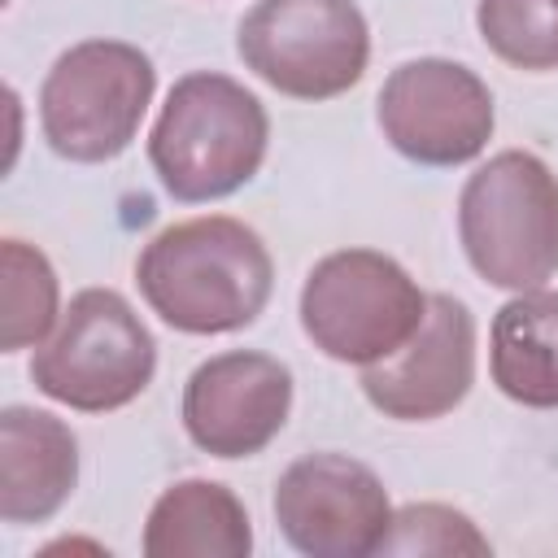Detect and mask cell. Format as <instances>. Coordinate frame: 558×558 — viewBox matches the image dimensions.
Returning <instances> with one entry per match:
<instances>
[{
    "mask_svg": "<svg viewBox=\"0 0 558 558\" xmlns=\"http://www.w3.org/2000/svg\"><path fill=\"white\" fill-rule=\"evenodd\" d=\"M135 283L166 327L222 336L266 310L275 262L248 222L205 214L157 231L135 262Z\"/></svg>",
    "mask_w": 558,
    "mask_h": 558,
    "instance_id": "6da1fadb",
    "label": "cell"
},
{
    "mask_svg": "<svg viewBox=\"0 0 558 558\" xmlns=\"http://www.w3.org/2000/svg\"><path fill=\"white\" fill-rule=\"evenodd\" d=\"M266 105L218 70L183 74L148 135V161L174 201H218L244 187L266 161Z\"/></svg>",
    "mask_w": 558,
    "mask_h": 558,
    "instance_id": "7a4b0ae2",
    "label": "cell"
},
{
    "mask_svg": "<svg viewBox=\"0 0 558 558\" xmlns=\"http://www.w3.org/2000/svg\"><path fill=\"white\" fill-rule=\"evenodd\" d=\"M458 240L471 270L506 292H532L558 270V179L523 148L488 157L458 196Z\"/></svg>",
    "mask_w": 558,
    "mask_h": 558,
    "instance_id": "3957f363",
    "label": "cell"
},
{
    "mask_svg": "<svg viewBox=\"0 0 558 558\" xmlns=\"http://www.w3.org/2000/svg\"><path fill=\"white\" fill-rule=\"evenodd\" d=\"M157 371V340L113 288H83L57 318V331L35 344L31 379L44 397L105 414L135 401Z\"/></svg>",
    "mask_w": 558,
    "mask_h": 558,
    "instance_id": "277c9868",
    "label": "cell"
},
{
    "mask_svg": "<svg viewBox=\"0 0 558 558\" xmlns=\"http://www.w3.org/2000/svg\"><path fill=\"white\" fill-rule=\"evenodd\" d=\"M153 92L148 52L122 39H83L52 61L39 87L44 140L65 161H109L131 148Z\"/></svg>",
    "mask_w": 558,
    "mask_h": 558,
    "instance_id": "5b68a950",
    "label": "cell"
},
{
    "mask_svg": "<svg viewBox=\"0 0 558 558\" xmlns=\"http://www.w3.org/2000/svg\"><path fill=\"white\" fill-rule=\"evenodd\" d=\"M427 318V292L401 262L375 248H340L314 262L301 283V327L336 362L371 366L392 357Z\"/></svg>",
    "mask_w": 558,
    "mask_h": 558,
    "instance_id": "8992f818",
    "label": "cell"
},
{
    "mask_svg": "<svg viewBox=\"0 0 558 558\" xmlns=\"http://www.w3.org/2000/svg\"><path fill=\"white\" fill-rule=\"evenodd\" d=\"M235 52L279 96L331 100L366 74L371 31L353 0H257L235 31Z\"/></svg>",
    "mask_w": 558,
    "mask_h": 558,
    "instance_id": "52a82bcc",
    "label": "cell"
},
{
    "mask_svg": "<svg viewBox=\"0 0 558 558\" xmlns=\"http://www.w3.org/2000/svg\"><path fill=\"white\" fill-rule=\"evenodd\" d=\"M497 113L488 83L445 57L397 65L379 87L384 140L418 166H462L493 140Z\"/></svg>",
    "mask_w": 558,
    "mask_h": 558,
    "instance_id": "ba28073f",
    "label": "cell"
},
{
    "mask_svg": "<svg viewBox=\"0 0 558 558\" xmlns=\"http://www.w3.org/2000/svg\"><path fill=\"white\" fill-rule=\"evenodd\" d=\"M275 523L310 558L379 554L392 506L384 480L349 453H305L275 484Z\"/></svg>",
    "mask_w": 558,
    "mask_h": 558,
    "instance_id": "9c48e42d",
    "label": "cell"
},
{
    "mask_svg": "<svg viewBox=\"0 0 558 558\" xmlns=\"http://www.w3.org/2000/svg\"><path fill=\"white\" fill-rule=\"evenodd\" d=\"M292 371L253 349L201 362L183 384V427L209 458H253L288 423Z\"/></svg>",
    "mask_w": 558,
    "mask_h": 558,
    "instance_id": "30bf717a",
    "label": "cell"
},
{
    "mask_svg": "<svg viewBox=\"0 0 558 558\" xmlns=\"http://www.w3.org/2000/svg\"><path fill=\"white\" fill-rule=\"evenodd\" d=\"M475 384V318L449 296H427L423 327L384 362L362 366L366 401L397 423H432L449 414Z\"/></svg>",
    "mask_w": 558,
    "mask_h": 558,
    "instance_id": "8fae6325",
    "label": "cell"
},
{
    "mask_svg": "<svg viewBox=\"0 0 558 558\" xmlns=\"http://www.w3.org/2000/svg\"><path fill=\"white\" fill-rule=\"evenodd\" d=\"M78 484V440L74 432L31 405H9L0 414V514L4 523L52 519Z\"/></svg>",
    "mask_w": 558,
    "mask_h": 558,
    "instance_id": "7c38bea8",
    "label": "cell"
},
{
    "mask_svg": "<svg viewBox=\"0 0 558 558\" xmlns=\"http://www.w3.org/2000/svg\"><path fill=\"white\" fill-rule=\"evenodd\" d=\"M253 549V527L244 501L218 480L170 484L144 523L148 558H244Z\"/></svg>",
    "mask_w": 558,
    "mask_h": 558,
    "instance_id": "4fadbf2b",
    "label": "cell"
},
{
    "mask_svg": "<svg viewBox=\"0 0 558 558\" xmlns=\"http://www.w3.org/2000/svg\"><path fill=\"white\" fill-rule=\"evenodd\" d=\"M493 384L532 410H558V292L532 288L493 314Z\"/></svg>",
    "mask_w": 558,
    "mask_h": 558,
    "instance_id": "5bb4252c",
    "label": "cell"
},
{
    "mask_svg": "<svg viewBox=\"0 0 558 558\" xmlns=\"http://www.w3.org/2000/svg\"><path fill=\"white\" fill-rule=\"evenodd\" d=\"M0 262H4V331H0L4 353L44 344L52 323L61 318V310H57V301H61L57 270L26 240H4Z\"/></svg>",
    "mask_w": 558,
    "mask_h": 558,
    "instance_id": "9a60e30c",
    "label": "cell"
},
{
    "mask_svg": "<svg viewBox=\"0 0 558 558\" xmlns=\"http://www.w3.org/2000/svg\"><path fill=\"white\" fill-rule=\"evenodd\" d=\"M475 26L493 57L514 70H558V0H480Z\"/></svg>",
    "mask_w": 558,
    "mask_h": 558,
    "instance_id": "2e32d148",
    "label": "cell"
},
{
    "mask_svg": "<svg viewBox=\"0 0 558 558\" xmlns=\"http://www.w3.org/2000/svg\"><path fill=\"white\" fill-rule=\"evenodd\" d=\"M379 554H493V545L462 510L440 501H414L392 510Z\"/></svg>",
    "mask_w": 558,
    "mask_h": 558,
    "instance_id": "e0dca14e",
    "label": "cell"
}]
</instances>
